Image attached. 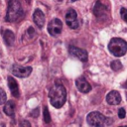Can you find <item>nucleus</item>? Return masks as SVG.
<instances>
[{
    "label": "nucleus",
    "mask_w": 127,
    "mask_h": 127,
    "mask_svg": "<svg viewBox=\"0 0 127 127\" xmlns=\"http://www.w3.org/2000/svg\"><path fill=\"white\" fill-rule=\"evenodd\" d=\"M19 126L20 127H31V124H30V122L28 120H22L20 122V125Z\"/></svg>",
    "instance_id": "nucleus-21"
},
{
    "label": "nucleus",
    "mask_w": 127,
    "mask_h": 127,
    "mask_svg": "<svg viewBox=\"0 0 127 127\" xmlns=\"http://www.w3.org/2000/svg\"><path fill=\"white\" fill-rule=\"evenodd\" d=\"M124 87H125V88H127V82H126V83L124 84Z\"/></svg>",
    "instance_id": "nucleus-22"
},
{
    "label": "nucleus",
    "mask_w": 127,
    "mask_h": 127,
    "mask_svg": "<svg viewBox=\"0 0 127 127\" xmlns=\"http://www.w3.org/2000/svg\"><path fill=\"white\" fill-rule=\"evenodd\" d=\"M111 68H112L113 70H115V71L120 70V69L122 68V64H121L119 61H113V62L111 63Z\"/></svg>",
    "instance_id": "nucleus-16"
},
{
    "label": "nucleus",
    "mask_w": 127,
    "mask_h": 127,
    "mask_svg": "<svg viewBox=\"0 0 127 127\" xmlns=\"http://www.w3.org/2000/svg\"><path fill=\"white\" fill-rule=\"evenodd\" d=\"M65 22L67 26L71 29H76L78 27V20H77V14L75 10L68 9L65 14Z\"/></svg>",
    "instance_id": "nucleus-7"
},
{
    "label": "nucleus",
    "mask_w": 127,
    "mask_h": 127,
    "mask_svg": "<svg viewBox=\"0 0 127 127\" xmlns=\"http://www.w3.org/2000/svg\"><path fill=\"white\" fill-rule=\"evenodd\" d=\"M23 16V9L19 0H9L6 14V21L16 22Z\"/></svg>",
    "instance_id": "nucleus-2"
},
{
    "label": "nucleus",
    "mask_w": 127,
    "mask_h": 127,
    "mask_svg": "<svg viewBox=\"0 0 127 127\" xmlns=\"http://www.w3.org/2000/svg\"><path fill=\"white\" fill-rule=\"evenodd\" d=\"M33 20L39 28H43L45 24V15L40 9H36L33 14Z\"/></svg>",
    "instance_id": "nucleus-12"
},
{
    "label": "nucleus",
    "mask_w": 127,
    "mask_h": 127,
    "mask_svg": "<svg viewBox=\"0 0 127 127\" xmlns=\"http://www.w3.org/2000/svg\"><path fill=\"white\" fill-rule=\"evenodd\" d=\"M44 122L45 123H50L51 122V115H50V112H49L47 107L44 108Z\"/></svg>",
    "instance_id": "nucleus-17"
},
{
    "label": "nucleus",
    "mask_w": 127,
    "mask_h": 127,
    "mask_svg": "<svg viewBox=\"0 0 127 127\" xmlns=\"http://www.w3.org/2000/svg\"><path fill=\"white\" fill-rule=\"evenodd\" d=\"M106 101L108 104L110 105H117L121 102V96H120V93L116 90H112L110 91L107 96H106Z\"/></svg>",
    "instance_id": "nucleus-10"
},
{
    "label": "nucleus",
    "mask_w": 127,
    "mask_h": 127,
    "mask_svg": "<svg viewBox=\"0 0 127 127\" xmlns=\"http://www.w3.org/2000/svg\"><path fill=\"white\" fill-rule=\"evenodd\" d=\"M86 121L92 127H102L107 124V118L97 111L90 112L86 117Z\"/></svg>",
    "instance_id": "nucleus-4"
},
{
    "label": "nucleus",
    "mask_w": 127,
    "mask_h": 127,
    "mask_svg": "<svg viewBox=\"0 0 127 127\" xmlns=\"http://www.w3.org/2000/svg\"><path fill=\"white\" fill-rule=\"evenodd\" d=\"M71 1H72V2H74V1H77V0H71Z\"/></svg>",
    "instance_id": "nucleus-23"
},
{
    "label": "nucleus",
    "mask_w": 127,
    "mask_h": 127,
    "mask_svg": "<svg viewBox=\"0 0 127 127\" xmlns=\"http://www.w3.org/2000/svg\"><path fill=\"white\" fill-rule=\"evenodd\" d=\"M109 52L115 57H122L127 52V42L121 38H113L108 44Z\"/></svg>",
    "instance_id": "nucleus-3"
},
{
    "label": "nucleus",
    "mask_w": 127,
    "mask_h": 127,
    "mask_svg": "<svg viewBox=\"0 0 127 127\" xmlns=\"http://www.w3.org/2000/svg\"><path fill=\"white\" fill-rule=\"evenodd\" d=\"M120 15H121V18L127 23V9H126V8H121V10H120Z\"/></svg>",
    "instance_id": "nucleus-19"
},
{
    "label": "nucleus",
    "mask_w": 127,
    "mask_h": 127,
    "mask_svg": "<svg viewBox=\"0 0 127 127\" xmlns=\"http://www.w3.org/2000/svg\"><path fill=\"white\" fill-rule=\"evenodd\" d=\"M32 72L31 66H22L19 64L12 65V73L17 77H28Z\"/></svg>",
    "instance_id": "nucleus-6"
},
{
    "label": "nucleus",
    "mask_w": 127,
    "mask_h": 127,
    "mask_svg": "<svg viewBox=\"0 0 127 127\" xmlns=\"http://www.w3.org/2000/svg\"><path fill=\"white\" fill-rule=\"evenodd\" d=\"M51 104L55 108H61L66 100V90L60 80H57L49 92Z\"/></svg>",
    "instance_id": "nucleus-1"
},
{
    "label": "nucleus",
    "mask_w": 127,
    "mask_h": 127,
    "mask_svg": "<svg viewBox=\"0 0 127 127\" xmlns=\"http://www.w3.org/2000/svg\"><path fill=\"white\" fill-rule=\"evenodd\" d=\"M8 86L10 88V91L12 93V95L16 98H18L20 96V90H19V86L17 81L12 77V76H8Z\"/></svg>",
    "instance_id": "nucleus-11"
},
{
    "label": "nucleus",
    "mask_w": 127,
    "mask_h": 127,
    "mask_svg": "<svg viewBox=\"0 0 127 127\" xmlns=\"http://www.w3.org/2000/svg\"><path fill=\"white\" fill-rule=\"evenodd\" d=\"M62 29H63V23L58 18H55V19L51 20L49 25H48V32L52 36L60 35L61 32H62Z\"/></svg>",
    "instance_id": "nucleus-5"
},
{
    "label": "nucleus",
    "mask_w": 127,
    "mask_h": 127,
    "mask_svg": "<svg viewBox=\"0 0 127 127\" xmlns=\"http://www.w3.org/2000/svg\"><path fill=\"white\" fill-rule=\"evenodd\" d=\"M69 54L75 58H77L79 61L85 63L87 61V53L86 51L82 50V49H79V48H76V47H69Z\"/></svg>",
    "instance_id": "nucleus-8"
},
{
    "label": "nucleus",
    "mask_w": 127,
    "mask_h": 127,
    "mask_svg": "<svg viewBox=\"0 0 127 127\" xmlns=\"http://www.w3.org/2000/svg\"><path fill=\"white\" fill-rule=\"evenodd\" d=\"M120 127H127V126H120Z\"/></svg>",
    "instance_id": "nucleus-24"
},
{
    "label": "nucleus",
    "mask_w": 127,
    "mask_h": 127,
    "mask_svg": "<svg viewBox=\"0 0 127 127\" xmlns=\"http://www.w3.org/2000/svg\"><path fill=\"white\" fill-rule=\"evenodd\" d=\"M4 113L8 116H13L15 113V103L13 101H8L4 105Z\"/></svg>",
    "instance_id": "nucleus-14"
},
{
    "label": "nucleus",
    "mask_w": 127,
    "mask_h": 127,
    "mask_svg": "<svg viewBox=\"0 0 127 127\" xmlns=\"http://www.w3.org/2000/svg\"><path fill=\"white\" fill-rule=\"evenodd\" d=\"M3 38H4V41L5 43L8 45V46H11L13 43H14V40H15V35L12 31L10 30H5L3 32Z\"/></svg>",
    "instance_id": "nucleus-13"
},
{
    "label": "nucleus",
    "mask_w": 127,
    "mask_h": 127,
    "mask_svg": "<svg viewBox=\"0 0 127 127\" xmlns=\"http://www.w3.org/2000/svg\"><path fill=\"white\" fill-rule=\"evenodd\" d=\"M6 98H7V97H6V93H5V91H4L2 88H0V105L5 103Z\"/></svg>",
    "instance_id": "nucleus-18"
},
{
    "label": "nucleus",
    "mask_w": 127,
    "mask_h": 127,
    "mask_svg": "<svg viewBox=\"0 0 127 127\" xmlns=\"http://www.w3.org/2000/svg\"><path fill=\"white\" fill-rule=\"evenodd\" d=\"M93 11H94V14H95L97 17H101V16L105 13V11H106V7L103 6L100 2H96Z\"/></svg>",
    "instance_id": "nucleus-15"
},
{
    "label": "nucleus",
    "mask_w": 127,
    "mask_h": 127,
    "mask_svg": "<svg viewBox=\"0 0 127 127\" xmlns=\"http://www.w3.org/2000/svg\"><path fill=\"white\" fill-rule=\"evenodd\" d=\"M75 85H76L77 89H78L80 92H82V93H87V92H89V91L91 90L90 84H89V83L86 81V79L83 78V77L77 78V79L75 80Z\"/></svg>",
    "instance_id": "nucleus-9"
},
{
    "label": "nucleus",
    "mask_w": 127,
    "mask_h": 127,
    "mask_svg": "<svg viewBox=\"0 0 127 127\" xmlns=\"http://www.w3.org/2000/svg\"><path fill=\"white\" fill-rule=\"evenodd\" d=\"M125 115H126L125 109H124V108H120V109L118 110V117L121 118V119H123V118L125 117Z\"/></svg>",
    "instance_id": "nucleus-20"
}]
</instances>
